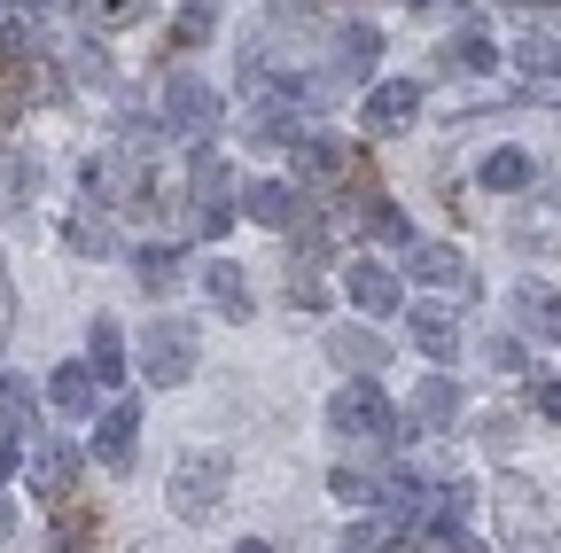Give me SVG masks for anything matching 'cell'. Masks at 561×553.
<instances>
[{"label":"cell","instance_id":"33","mask_svg":"<svg viewBox=\"0 0 561 553\" xmlns=\"http://www.w3.org/2000/svg\"><path fill=\"white\" fill-rule=\"evenodd\" d=\"M62 553H94V515H87V522H79V515L62 522Z\"/></svg>","mask_w":561,"mask_h":553},{"label":"cell","instance_id":"16","mask_svg":"<svg viewBox=\"0 0 561 553\" xmlns=\"http://www.w3.org/2000/svg\"><path fill=\"white\" fill-rule=\"evenodd\" d=\"M382 62V32L375 24H343L335 32V79H367Z\"/></svg>","mask_w":561,"mask_h":553},{"label":"cell","instance_id":"6","mask_svg":"<svg viewBox=\"0 0 561 553\" xmlns=\"http://www.w3.org/2000/svg\"><path fill=\"white\" fill-rule=\"evenodd\" d=\"M47 405L62 413V422H87V413L102 405V375H94V359H62V367L47 375Z\"/></svg>","mask_w":561,"mask_h":553},{"label":"cell","instance_id":"17","mask_svg":"<svg viewBox=\"0 0 561 553\" xmlns=\"http://www.w3.org/2000/svg\"><path fill=\"white\" fill-rule=\"evenodd\" d=\"M538 180V164L523 157V149H491L483 164H476V187H491V195H523Z\"/></svg>","mask_w":561,"mask_h":553},{"label":"cell","instance_id":"14","mask_svg":"<svg viewBox=\"0 0 561 553\" xmlns=\"http://www.w3.org/2000/svg\"><path fill=\"white\" fill-rule=\"evenodd\" d=\"M405 335H413L430 359H453V352H460V320H453L445 304H405Z\"/></svg>","mask_w":561,"mask_h":553},{"label":"cell","instance_id":"36","mask_svg":"<svg viewBox=\"0 0 561 553\" xmlns=\"http://www.w3.org/2000/svg\"><path fill=\"white\" fill-rule=\"evenodd\" d=\"M16 538V499H0V545Z\"/></svg>","mask_w":561,"mask_h":553},{"label":"cell","instance_id":"10","mask_svg":"<svg viewBox=\"0 0 561 553\" xmlns=\"http://www.w3.org/2000/svg\"><path fill=\"white\" fill-rule=\"evenodd\" d=\"M343 297L359 304V312H375V320H390V312H398V273L375 265V257H359V265L343 273Z\"/></svg>","mask_w":561,"mask_h":553},{"label":"cell","instance_id":"11","mask_svg":"<svg viewBox=\"0 0 561 553\" xmlns=\"http://www.w3.org/2000/svg\"><path fill=\"white\" fill-rule=\"evenodd\" d=\"M413 110H421V87H413V79H382V87L367 94L359 125H367V133H398V125H413Z\"/></svg>","mask_w":561,"mask_h":553},{"label":"cell","instance_id":"41","mask_svg":"<svg viewBox=\"0 0 561 553\" xmlns=\"http://www.w3.org/2000/svg\"><path fill=\"white\" fill-rule=\"evenodd\" d=\"M16 9H39V0H16Z\"/></svg>","mask_w":561,"mask_h":553},{"label":"cell","instance_id":"12","mask_svg":"<svg viewBox=\"0 0 561 553\" xmlns=\"http://www.w3.org/2000/svg\"><path fill=\"white\" fill-rule=\"evenodd\" d=\"M133 445H140V405H110L94 422V460L102 468H133Z\"/></svg>","mask_w":561,"mask_h":553},{"label":"cell","instance_id":"35","mask_svg":"<svg viewBox=\"0 0 561 553\" xmlns=\"http://www.w3.org/2000/svg\"><path fill=\"white\" fill-rule=\"evenodd\" d=\"M538 405H546V413H553V422H561V375H553V382L538 390Z\"/></svg>","mask_w":561,"mask_h":553},{"label":"cell","instance_id":"38","mask_svg":"<svg viewBox=\"0 0 561 553\" xmlns=\"http://www.w3.org/2000/svg\"><path fill=\"white\" fill-rule=\"evenodd\" d=\"M9 117H16V102H9V87H0V125H9Z\"/></svg>","mask_w":561,"mask_h":553},{"label":"cell","instance_id":"22","mask_svg":"<svg viewBox=\"0 0 561 553\" xmlns=\"http://www.w3.org/2000/svg\"><path fill=\"white\" fill-rule=\"evenodd\" d=\"M460 522H468V483H437V492H430V515H421V530H430V538H460Z\"/></svg>","mask_w":561,"mask_h":553},{"label":"cell","instance_id":"27","mask_svg":"<svg viewBox=\"0 0 561 553\" xmlns=\"http://www.w3.org/2000/svg\"><path fill=\"white\" fill-rule=\"evenodd\" d=\"M133 265H140V289H149V297H157V289H172V273H180V257H172L164 242H149Z\"/></svg>","mask_w":561,"mask_h":553},{"label":"cell","instance_id":"9","mask_svg":"<svg viewBox=\"0 0 561 553\" xmlns=\"http://www.w3.org/2000/svg\"><path fill=\"white\" fill-rule=\"evenodd\" d=\"M164 125L172 133H210L219 125V94H210L203 79H172L164 87Z\"/></svg>","mask_w":561,"mask_h":553},{"label":"cell","instance_id":"8","mask_svg":"<svg viewBox=\"0 0 561 553\" xmlns=\"http://www.w3.org/2000/svg\"><path fill=\"white\" fill-rule=\"evenodd\" d=\"M515 327H523V343H561V289L553 281H523L515 289Z\"/></svg>","mask_w":561,"mask_h":553},{"label":"cell","instance_id":"40","mask_svg":"<svg viewBox=\"0 0 561 553\" xmlns=\"http://www.w3.org/2000/svg\"><path fill=\"white\" fill-rule=\"evenodd\" d=\"M437 553H468V545H453V538H437Z\"/></svg>","mask_w":561,"mask_h":553},{"label":"cell","instance_id":"15","mask_svg":"<svg viewBox=\"0 0 561 553\" xmlns=\"http://www.w3.org/2000/svg\"><path fill=\"white\" fill-rule=\"evenodd\" d=\"M515 71H523L530 87L561 94V32H530V39L515 47Z\"/></svg>","mask_w":561,"mask_h":553},{"label":"cell","instance_id":"5","mask_svg":"<svg viewBox=\"0 0 561 553\" xmlns=\"http://www.w3.org/2000/svg\"><path fill=\"white\" fill-rule=\"evenodd\" d=\"M405 273H413V281H430V289H453L460 304L476 297V273H468V257L453 242H413L405 250Z\"/></svg>","mask_w":561,"mask_h":553},{"label":"cell","instance_id":"24","mask_svg":"<svg viewBox=\"0 0 561 553\" xmlns=\"http://www.w3.org/2000/svg\"><path fill=\"white\" fill-rule=\"evenodd\" d=\"M445 62H453V71H468V79H483V71H500V47L468 32V39H453V47H445Z\"/></svg>","mask_w":561,"mask_h":553},{"label":"cell","instance_id":"37","mask_svg":"<svg viewBox=\"0 0 561 553\" xmlns=\"http://www.w3.org/2000/svg\"><path fill=\"white\" fill-rule=\"evenodd\" d=\"M234 553H273V545H265V538H242V545H234Z\"/></svg>","mask_w":561,"mask_h":553},{"label":"cell","instance_id":"39","mask_svg":"<svg viewBox=\"0 0 561 553\" xmlns=\"http://www.w3.org/2000/svg\"><path fill=\"white\" fill-rule=\"evenodd\" d=\"M9 468H16V452H9V445H0V483H9Z\"/></svg>","mask_w":561,"mask_h":553},{"label":"cell","instance_id":"25","mask_svg":"<svg viewBox=\"0 0 561 553\" xmlns=\"http://www.w3.org/2000/svg\"><path fill=\"white\" fill-rule=\"evenodd\" d=\"M328 492H335L343 507H367V499H382V483H375L367 468H328Z\"/></svg>","mask_w":561,"mask_h":553},{"label":"cell","instance_id":"29","mask_svg":"<svg viewBox=\"0 0 561 553\" xmlns=\"http://www.w3.org/2000/svg\"><path fill=\"white\" fill-rule=\"evenodd\" d=\"M62 242H70V250H87V257H102V250H110V227L87 211V219H70V234H62Z\"/></svg>","mask_w":561,"mask_h":553},{"label":"cell","instance_id":"20","mask_svg":"<svg viewBox=\"0 0 561 553\" xmlns=\"http://www.w3.org/2000/svg\"><path fill=\"white\" fill-rule=\"evenodd\" d=\"M343 164H351V149H343V141H297V180H305V187L343 180Z\"/></svg>","mask_w":561,"mask_h":553},{"label":"cell","instance_id":"26","mask_svg":"<svg viewBox=\"0 0 561 553\" xmlns=\"http://www.w3.org/2000/svg\"><path fill=\"white\" fill-rule=\"evenodd\" d=\"M367 234H375L382 250H413V227H405L398 203H375V211H367Z\"/></svg>","mask_w":561,"mask_h":553},{"label":"cell","instance_id":"31","mask_svg":"<svg viewBox=\"0 0 561 553\" xmlns=\"http://www.w3.org/2000/svg\"><path fill=\"white\" fill-rule=\"evenodd\" d=\"M0 187H9V195L24 203V195L39 187V164H32V157H9V164H0Z\"/></svg>","mask_w":561,"mask_h":553},{"label":"cell","instance_id":"32","mask_svg":"<svg viewBox=\"0 0 561 553\" xmlns=\"http://www.w3.org/2000/svg\"><path fill=\"white\" fill-rule=\"evenodd\" d=\"M335 553H382V522H351Z\"/></svg>","mask_w":561,"mask_h":553},{"label":"cell","instance_id":"1","mask_svg":"<svg viewBox=\"0 0 561 553\" xmlns=\"http://www.w3.org/2000/svg\"><path fill=\"white\" fill-rule=\"evenodd\" d=\"M328 429H343V437H398V405L382 398L375 375H351V382L328 398Z\"/></svg>","mask_w":561,"mask_h":553},{"label":"cell","instance_id":"30","mask_svg":"<svg viewBox=\"0 0 561 553\" xmlns=\"http://www.w3.org/2000/svg\"><path fill=\"white\" fill-rule=\"evenodd\" d=\"M210 24H219V0H187L180 9V39H210Z\"/></svg>","mask_w":561,"mask_h":553},{"label":"cell","instance_id":"28","mask_svg":"<svg viewBox=\"0 0 561 553\" xmlns=\"http://www.w3.org/2000/svg\"><path fill=\"white\" fill-rule=\"evenodd\" d=\"M140 9H149V0H87V24H94V32H125Z\"/></svg>","mask_w":561,"mask_h":553},{"label":"cell","instance_id":"18","mask_svg":"<svg viewBox=\"0 0 561 553\" xmlns=\"http://www.w3.org/2000/svg\"><path fill=\"white\" fill-rule=\"evenodd\" d=\"M87 359H94V375H102V382H117V375H125V327H117L110 312H94V320H87Z\"/></svg>","mask_w":561,"mask_h":553},{"label":"cell","instance_id":"21","mask_svg":"<svg viewBox=\"0 0 561 553\" xmlns=\"http://www.w3.org/2000/svg\"><path fill=\"white\" fill-rule=\"evenodd\" d=\"M335 359H343L351 375H375V367L390 359V343H382L375 327H335Z\"/></svg>","mask_w":561,"mask_h":553},{"label":"cell","instance_id":"3","mask_svg":"<svg viewBox=\"0 0 561 553\" xmlns=\"http://www.w3.org/2000/svg\"><path fill=\"white\" fill-rule=\"evenodd\" d=\"M219 499H227V452H187L172 468V515L180 522H210Z\"/></svg>","mask_w":561,"mask_h":553},{"label":"cell","instance_id":"7","mask_svg":"<svg viewBox=\"0 0 561 553\" xmlns=\"http://www.w3.org/2000/svg\"><path fill=\"white\" fill-rule=\"evenodd\" d=\"M242 219H257L265 234H297L305 219H297V187L289 180H250L242 187Z\"/></svg>","mask_w":561,"mask_h":553},{"label":"cell","instance_id":"23","mask_svg":"<svg viewBox=\"0 0 561 553\" xmlns=\"http://www.w3.org/2000/svg\"><path fill=\"white\" fill-rule=\"evenodd\" d=\"M70 475H79V452H70V445H47V452H39V468H32L39 499H62V492H70Z\"/></svg>","mask_w":561,"mask_h":553},{"label":"cell","instance_id":"13","mask_svg":"<svg viewBox=\"0 0 561 553\" xmlns=\"http://www.w3.org/2000/svg\"><path fill=\"white\" fill-rule=\"evenodd\" d=\"M203 297L219 304V320H250V273L234 257H210L203 265Z\"/></svg>","mask_w":561,"mask_h":553},{"label":"cell","instance_id":"19","mask_svg":"<svg viewBox=\"0 0 561 553\" xmlns=\"http://www.w3.org/2000/svg\"><path fill=\"white\" fill-rule=\"evenodd\" d=\"M413 413H421V429H453V413H460V382L453 375H430L413 390Z\"/></svg>","mask_w":561,"mask_h":553},{"label":"cell","instance_id":"4","mask_svg":"<svg viewBox=\"0 0 561 553\" xmlns=\"http://www.w3.org/2000/svg\"><path fill=\"white\" fill-rule=\"evenodd\" d=\"M187 187H195V227H203V234H227V227H234V203H227V195H234V172H227V157L203 149Z\"/></svg>","mask_w":561,"mask_h":553},{"label":"cell","instance_id":"2","mask_svg":"<svg viewBox=\"0 0 561 553\" xmlns=\"http://www.w3.org/2000/svg\"><path fill=\"white\" fill-rule=\"evenodd\" d=\"M187 375H195V327L187 320H149V335H140V382L172 390Z\"/></svg>","mask_w":561,"mask_h":553},{"label":"cell","instance_id":"34","mask_svg":"<svg viewBox=\"0 0 561 553\" xmlns=\"http://www.w3.org/2000/svg\"><path fill=\"white\" fill-rule=\"evenodd\" d=\"M9 327H16V289H9V265H0V343H9Z\"/></svg>","mask_w":561,"mask_h":553}]
</instances>
